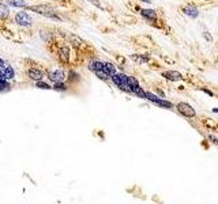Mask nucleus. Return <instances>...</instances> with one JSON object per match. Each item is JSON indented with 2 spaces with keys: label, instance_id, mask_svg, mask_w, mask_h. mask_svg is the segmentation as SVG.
Returning a JSON list of instances; mask_svg holds the SVG:
<instances>
[{
  "label": "nucleus",
  "instance_id": "obj_1",
  "mask_svg": "<svg viewBox=\"0 0 218 204\" xmlns=\"http://www.w3.org/2000/svg\"><path fill=\"white\" fill-rule=\"evenodd\" d=\"M25 11H33L36 14H40L45 16V18H51V19H55V20H61V16L57 15V11L53 8L51 4H47V3H42V4H33V6H29L25 8Z\"/></svg>",
  "mask_w": 218,
  "mask_h": 204
},
{
  "label": "nucleus",
  "instance_id": "obj_2",
  "mask_svg": "<svg viewBox=\"0 0 218 204\" xmlns=\"http://www.w3.org/2000/svg\"><path fill=\"white\" fill-rule=\"evenodd\" d=\"M38 63H34V65H26L25 68V75L29 80L31 82H38V80H44V78L47 76V71L38 67Z\"/></svg>",
  "mask_w": 218,
  "mask_h": 204
},
{
  "label": "nucleus",
  "instance_id": "obj_3",
  "mask_svg": "<svg viewBox=\"0 0 218 204\" xmlns=\"http://www.w3.org/2000/svg\"><path fill=\"white\" fill-rule=\"evenodd\" d=\"M56 56H57V60L61 65H70L71 64V49H70V45H65V44H61L56 48Z\"/></svg>",
  "mask_w": 218,
  "mask_h": 204
},
{
  "label": "nucleus",
  "instance_id": "obj_4",
  "mask_svg": "<svg viewBox=\"0 0 218 204\" xmlns=\"http://www.w3.org/2000/svg\"><path fill=\"white\" fill-rule=\"evenodd\" d=\"M47 78L53 84L61 83V82L67 80V72L63 68H56V69H52V71H47Z\"/></svg>",
  "mask_w": 218,
  "mask_h": 204
},
{
  "label": "nucleus",
  "instance_id": "obj_5",
  "mask_svg": "<svg viewBox=\"0 0 218 204\" xmlns=\"http://www.w3.org/2000/svg\"><path fill=\"white\" fill-rule=\"evenodd\" d=\"M67 41H68L70 46H72L76 52H85L86 46H87L86 41L82 38V37L76 35V34H68L67 35Z\"/></svg>",
  "mask_w": 218,
  "mask_h": 204
},
{
  "label": "nucleus",
  "instance_id": "obj_6",
  "mask_svg": "<svg viewBox=\"0 0 218 204\" xmlns=\"http://www.w3.org/2000/svg\"><path fill=\"white\" fill-rule=\"evenodd\" d=\"M14 20L15 23L20 27H30L33 26V18L29 15V12L26 11H19L16 12L15 16H14Z\"/></svg>",
  "mask_w": 218,
  "mask_h": 204
},
{
  "label": "nucleus",
  "instance_id": "obj_7",
  "mask_svg": "<svg viewBox=\"0 0 218 204\" xmlns=\"http://www.w3.org/2000/svg\"><path fill=\"white\" fill-rule=\"evenodd\" d=\"M176 109H177V112L180 114H183L187 118H192L196 116L195 109L190 104H187V102H179V104H176Z\"/></svg>",
  "mask_w": 218,
  "mask_h": 204
},
{
  "label": "nucleus",
  "instance_id": "obj_8",
  "mask_svg": "<svg viewBox=\"0 0 218 204\" xmlns=\"http://www.w3.org/2000/svg\"><path fill=\"white\" fill-rule=\"evenodd\" d=\"M139 14H141V15H142V18H143V19H146L150 24L153 23V22H155V20L158 19V14H157V11L153 10V8H141V10H139Z\"/></svg>",
  "mask_w": 218,
  "mask_h": 204
},
{
  "label": "nucleus",
  "instance_id": "obj_9",
  "mask_svg": "<svg viewBox=\"0 0 218 204\" xmlns=\"http://www.w3.org/2000/svg\"><path fill=\"white\" fill-rule=\"evenodd\" d=\"M180 10H182V12L184 15H187L188 18H191V19H196L199 16L198 7L192 6V4H186V6L180 7Z\"/></svg>",
  "mask_w": 218,
  "mask_h": 204
},
{
  "label": "nucleus",
  "instance_id": "obj_10",
  "mask_svg": "<svg viewBox=\"0 0 218 204\" xmlns=\"http://www.w3.org/2000/svg\"><path fill=\"white\" fill-rule=\"evenodd\" d=\"M131 60H134L138 64H147L151 61V55L150 53H132Z\"/></svg>",
  "mask_w": 218,
  "mask_h": 204
},
{
  "label": "nucleus",
  "instance_id": "obj_11",
  "mask_svg": "<svg viewBox=\"0 0 218 204\" xmlns=\"http://www.w3.org/2000/svg\"><path fill=\"white\" fill-rule=\"evenodd\" d=\"M161 76H164L165 79L170 80V82H179V80H183L184 79V76L180 72L172 71V69H170V71H162L161 72Z\"/></svg>",
  "mask_w": 218,
  "mask_h": 204
},
{
  "label": "nucleus",
  "instance_id": "obj_12",
  "mask_svg": "<svg viewBox=\"0 0 218 204\" xmlns=\"http://www.w3.org/2000/svg\"><path fill=\"white\" fill-rule=\"evenodd\" d=\"M87 67L93 73L97 71H104V61L98 59H90V61L87 63Z\"/></svg>",
  "mask_w": 218,
  "mask_h": 204
},
{
  "label": "nucleus",
  "instance_id": "obj_13",
  "mask_svg": "<svg viewBox=\"0 0 218 204\" xmlns=\"http://www.w3.org/2000/svg\"><path fill=\"white\" fill-rule=\"evenodd\" d=\"M104 71L108 73L109 76H113L117 72L116 69V64H113L112 61H104Z\"/></svg>",
  "mask_w": 218,
  "mask_h": 204
},
{
  "label": "nucleus",
  "instance_id": "obj_14",
  "mask_svg": "<svg viewBox=\"0 0 218 204\" xmlns=\"http://www.w3.org/2000/svg\"><path fill=\"white\" fill-rule=\"evenodd\" d=\"M127 82H128V87L131 90V94H132L137 89L141 87V84H139V82H138V79L135 76H128V75H127Z\"/></svg>",
  "mask_w": 218,
  "mask_h": 204
},
{
  "label": "nucleus",
  "instance_id": "obj_15",
  "mask_svg": "<svg viewBox=\"0 0 218 204\" xmlns=\"http://www.w3.org/2000/svg\"><path fill=\"white\" fill-rule=\"evenodd\" d=\"M6 4L11 7H16V8H26L27 3L25 0H6Z\"/></svg>",
  "mask_w": 218,
  "mask_h": 204
},
{
  "label": "nucleus",
  "instance_id": "obj_16",
  "mask_svg": "<svg viewBox=\"0 0 218 204\" xmlns=\"http://www.w3.org/2000/svg\"><path fill=\"white\" fill-rule=\"evenodd\" d=\"M8 16H10V10H8V7L6 6V4L0 3V20H6Z\"/></svg>",
  "mask_w": 218,
  "mask_h": 204
},
{
  "label": "nucleus",
  "instance_id": "obj_17",
  "mask_svg": "<svg viewBox=\"0 0 218 204\" xmlns=\"http://www.w3.org/2000/svg\"><path fill=\"white\" fill-rule=\"evenodd\" d=\"M36 87L37 89H42V90H51L52 86L49 83H47V82H44V80H38V82H36Z\"/></svg>",
  "mask_w": 218,
  "mask_h": 204
},
{
  "label": "nucleus",
  "instance_id": "obj_18",
  "mask_svg": "<svg viewBox=\"0 0 218 204\" xmlns=\"http://www.w3.org/2000/svg\"><path fill=\"white\" fill-rule=\"evenodd\" d=\"M6 90H10V82L3 79L2 76H0V93L2 91H6Z\"/></svg>",
  "mask_w": 218,
  "mask_h": 204
},
{
  "label": "nucleus",
  "instance_id": "obj_19",
  "mask_svg": "<svg viewBox=\"0 0 218 204\" xmlns=\"http://www.w3.org/2000/svg\"><path fill=\"white\" fill-rule=\"evenodd\" d=\"M52 89L56 90V91H65L68 87H67V84H65V82H61V83H55L52 86Z\"/></svg>",
  "mask_w": 218,
  "mask_h": 204
},
{
  "label": "nucleus",
  "instance_id": "obj_20",
  "mask_svg": "<svg viewBox=\"0 0 218 204\" xmlns=\"http://www.w3.org/2000/svg\"><path fill=\"white\" fill-rule=\"evenodd\" d=\"M198 89L200 90V91H203V93L209 94V95H210V97H214V93H213L210 89H206V87H198Z\"/></svg>",
  "mask_w": 218,
  "mask_h": 204
},
{
  "label": "nucleus",
  "instance_id": "obj_21",
  "mask_svg": "<svg viewBox=\"0 0 218 204\" xmlns=\"http://www.w3.org/2000/svg\"><path fill=\"white\" fill-rule=\"evenodd\" d=\"M202 35H203L204 40H207V41H210V42H213V37H211V34H210L209 31H203Z\"/></svg>",
  "mask_w": 218,
  "mask_h": 204
},
{
  "label": "nucleus",
  "instance_id": "obj_22",
  "mask_svg": "<svg viewBox=\"0 0 218 204\" xmlns=\"http://www.w3.org/2000/svg\"><path fill=\"white\" fill-rule=\"evenodd\" d=\"M89 3H92L93 6H96L97 8H100V10H102V6H101V3L98 2V0H87Z\"/></svg>",
  "mask_w": 218,
  "mask_h": 204
},
{
  "label": "nucleus",
  "instance_id": "obj_23",
  "mask_svg": "<svg viewBox=\"0 0 218 204\" xmlns=\"http://www.w3.org/2000/svg\"><path fill=\"white\" fill-rule=\"evenodd\" d=\"M116 60L120 63V65H126V59L123 56H119V55H116Z\"/></svg>",
  "mask_w": 218,
  "mask_h": 204
},
{
  "label": "nucleus",
  "instance_id": "obj_24",
  "mask_svg": "<svg viewBox=\"0 0 218 204\" xmlns=\"http://www.w3.org/2000/svg\"><path fill=\"white\" fill-rule=\"evenodd\" d=\"M207 139H210V140L213 142V143H218V139L217 137H214L213 135H207Z\"/></svg>",
  "mask_w": 218,
  "mask_h": 204
},
{
  "label": "nucleus",
  "instance_id": "obj_25",
  "mask_svg": "<svg viewBox=\"0 0 218 204\" xmlns=\"http://www.w3.org/2000/svg\"><path fill=\"white\" fill-rule=\"evenodd\" d=\"M139 2H142V3H147V4H150V3H151V0H139Z\"/></svg>",
  "mask_w": 218,
  "mask_h": 204
},
{
  "label": "nucleus",
  "instance_id": "obj_26",
  "mask_svg": "<svg viewBox=\"0 0 218 204\" xmlns=\"http://www.w3.org/2000/svg\"><path fill=\"white\" fill-rule=\"evenodd\" d=\"M211 110H213V112H214V113H218V108H213Z\"/></svg>",
  "mask_w": 218,
  "mask_h": 204
}]
</instances>
